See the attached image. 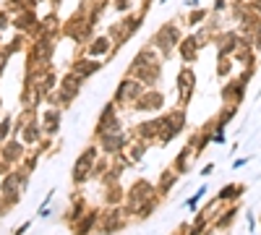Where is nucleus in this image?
Wrapping results in <instances>:
<instances>
[{
  "mask_svg": "<svg viewBox=\"0 0 261 235\" xmlns=\"http://www.w3.org/2000/svg\"><path fill=\"white\" fill-rule=\"evenodd\" d=\"M235 47H238V37L235 34H225V40H222V44H219V58L233 55Z\"/></svg>",
  "mask_w": 261,
  "mask_h": 235,
  "instance_id": "obj_1",
  "label": "nucleus"
},
{
  "mask_svg": "<svg viewBox=\"0 0 261 235\" xmlns=\"http://www.w3.org/2000/svg\"><path fill=\"white\" fill-rule=\"evenodd\" d=\"M238 193H243V186H227V188H222V191H219V199L227 201V199H235Z\"/></svg>",
  "mask_w": 261,
  "mask_h": 235,
  "instance_id": "obj_2",
  "label": "nucleus"
},
{
  "mask_svg": "<svg viewBox=\"0 0 261 235\" xmlns=\"http://www.w3.org/2000/svg\"><path fill=\"white\" fill-rule=\"evenodd\" d=\"M183 58H186V60H194L196 58V40L183 42Z\"/></svg>",
  "mask_w": 261,
  "mask_h": 235,
  "instance_id": "obj_3",
  "label": "nucleus"
},
{
  "mask_svg": "<svg viewBox=\"0 0 261 235\" xmlns=\"http://www.w3.org/2000/svg\"><path fill=\"white\" fill-rule=\"evenodd\" d=\"M76 68H79L81 76H89V73L97 71V63H81V65H76Z\"/></svg>",
  "mask_w": 261,
  "mask_h": 235,
  "instance_id": "obj_4",
  "label": "nucleus"
},
{
  "mask_svg": "<svg viewBox=\"0 0 261 235\" xmlns=\"http://www.w3.org/2000/svg\"><path fill=\"white\" fill-rule=\"evenodd\" d=\"M105 50H107V42H102V40H99V42L94 44V50H91V52H94V55H102Z\"/></svg>",
  "mask_w": 261,
  "mask_h": 235,
  "instance_id": "obj_5",
  "label": "nucleus"
},
{
  "mask_svg": "<svg viewBox=\"0 0 261 235\" xmlns=\"http://www.w3.org/2000/svg\"><path fill=\"white\" fill-rule=\"evenodd\" d=\"M214 11H225V0H217V8Z\"/></svg>",
  "mask_w": 261,
  "mask_h": 235,
  "instance_id": "obj_6",
  "label": "nucleus"
}]
</instances>
